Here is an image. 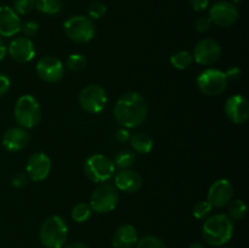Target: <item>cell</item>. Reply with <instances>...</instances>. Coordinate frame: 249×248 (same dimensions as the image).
I'll use <instances>...</instances> for the list:
<instances>
[{
    "label": "cell",
    "instance_id": "obj_1",
    "mask_svg": "<svg viewBox=\"0 0 249 248\" xmlns=\"http://www.w3.org/2000/svg\"><path fill=\"white\" fill-rule=\"evenodd\" d=\"M147 102L139 92H125L117 100L113 116L122 128L131 129L140 125L147 117Z\"/></svg>",
    "mask_w": 249,
    "mask_h": 248
},
{
    "label": "cell",
    "instance_id": "obj_2",
    "mask_svg": "<svg viewBox=\"0 0 249 248\" xmlns=\"http://www.w3.org/2000/svg\"><path fill=\"white\" fill-rule=\"evenodd\" d=\"M233 221L226 214H214L204 221L202 236L208 245L220 247L226 245L233 235Z\"/></svg>",
    "mask_w": 249,
    "mask_h": 248
},
{
    "label": "cell",
    "instance_id": "obj_3",
    "mask_svg": "<svg viewBox=\"0 0 249 248\" xmlns=\"http://www.w3.org/2000/svg\"><path fill=\"white\" fill-rule=\"evenodd\" d=\"M67 236V223L60 215L49 216L39 229V241L45 248H63Z\"/></svg>",
    "mask_w": 249,
    "mask_h": 248
},
{
    "label": "cell",
    "instance_id": "obj_4",
    "mask_svg": "<svg viewBox=\"0 0 249 248\" xmlns=\"http://www.w3.org/2000/svg\"><path fill=\"white\" fill-rule=\"evenodd\" d=\"M14 114L17 124L21 128H34L41 119L40 105L32 95H22L15 105Z\"/></svg>",
    "mask_w": 249,
    "mask_h": 248
},
{
    "label": "cell",
    "instance_id": "obj_5",
    "mask_svg": "<svg viewBox=\"0 0 249 248\" xmlns=\"http://www.w3.org/2000/svg\"><path fill=\"white\" fill-rule=\"evenodd\" d=\"M63 31L71 40L80 44L90 41L96 33L94 21L83 15H74L66 19Z\"/></svg>",
    "mask_w": 249,
    "mask_h": 248
},
{
    "label": "cell",
    "instance_id": "obj_6",
    "mask_svg": "<svg viewBox=\"0 0 249 248\" xmlns=\"http://www.w3.org/2000/svg\"><path fill=\"white\" fill-rule=\"evenodd\" d=\"M84 173L92 182H106L116 173L113 160L104 155H92L85 160Z\"/></svg>",
    "mask_w": 249,
    "mask_h": 248
},
{
    "label": "cell",
    "instance_id": "obj_7",
    "mask_svg": "<svg viewBox=\"0 0 249 248\" xmlns=\"http://www.w3.org/2000/svg\"><path fill=\"white\" fill-rule=\"evenodd\" d=\"M119 202V192L112 184H101L92 191L90 196V207L99 214H106L113 211Z\"/></svg>",
    "mask_w": 249,
    "mask_h": 248
},
{
    "label": "cell",
    "instance_id": "obj_8",
    "mask_svg": "<svg viewBox=\"0 0 249 248\" xmlns=\"http://www.w3.org/2000/svg\"><path fill=\"white\" fill-rule=\"evenodd\" d=\"M228 78L225 73L216 68H208L197 77V87L202 94L207 96H218L228 88Z\"/></svg>",
    "mask_w": 249,
    "mask_h": 248
},
{
    "label": "cell",
    "instance_id": "obj_9",
    "mask_svg": "<svg viewBox=\"0 0 249 248\" xmlns=\"http://www.w3.org/2000/svg\"><path fill=\"white\" fill-rule=\"evenodd\" d=\"M107 92L97 84L87 85L80 91L78 101L80 107L88 113H99L107 105Z\"/></svg>",
    "mask_w": 249,
    "mask_h": 248
},
{
    "label": "cell",
    "instance_id": "obj_10",
    "mask_svg": "<svg viewBox=\"0 0 249 248\" xmlns=\"http://www.w3.org/2000/svg\"><path fill=\"white\" fill-rule=\"evenodd\" d=\"M208 18L212 24H216L219 27L233 26L240 18V11L235 4L226 0L214 2L209 9Z\"/></svg>",
    "mask_w": 249,
    "mask_h": 248
},
{
    "label": "cell",
    "instance_id": "obj_11",
    "mask_svg": "<svg viewBox=\"0 0 249 248\" xmlns=\"http://www.w3.org/2000/svg\"><path fill=\"white\" fill-rule=\"evenodd\" d=\"M221 56V45L212 38H204L195 45L192 57L198 65H214Z\"/></svg>",
    "mask_w": 249,
    "mask_h": 248
},
{
    "label": "cell",
    "instance_id": "obj_12",
    "mask_svg": "<svg viewBox=\"0 0 249 248\" xmlns=\"http://www.w3.org/2000/svg\"><path fill=\"white\" fill-rule=\"evenodd\" d=\"M36 71L39 78L46 83H57L65 75V66L55 56L41 57L36 63Z\"/></svg>",
    "mask_w": 249,
    "mask_h": 248
},
{
    "label": "cell",
    "instance_id": "obj_13",
    "mask_svg": "<svg viewBox=\"0 0 249 248\" xmlns=\"http://www.w3.org/2000/svg\"><path fill=\"white\" fill-rule=\"evenodd\" d=\"M51 170V159L46 153L36 152L28 158L26 167V174L29 180L39 182L49 177Z\"/></svg>",
    "mask_w": 249,
    "mask_h": 248
},
{
    "label": "cell",
    "instance_id": "obj_14",
    "mask_svg": "<svg viewBox=\"0 0 249 248\" xmlns=\"http://www.w3.org/2000/svg\"><path fill=\"white\" fill-rule=\"evenodd\" d=\"M233 187L231 182L226 179H219L212 184L209 187L207 201L211 203L212 207L215 208H223L228 206L232 199Z\"/></svg>",
    "mask_w": 249,
    "mask_h": 248
},
{
    "label": "cell",
    "instance_id": "obj_15",
    "mask_svg": "<svg viewBox=\"0 0 249 248\" xmlns=\"http://www.w3.org/2000/svg\"><path fill=\"white\" fill-rule=\"evenodd\" d=\"M224 111L233 124H245L249 118V104L242 95H233L229 97L225 102Z\"/></svg>",
    "mask_w": 249,
    "mask_h": 248
},
{
    "label": "cell",
    "instance_id": "obj_16",
    "mask_svg": "<svg viewBox=\"0 0 249 248\" xmlns=\"http://www.w3.org/2000/svg\"><path fill=\"white\" fill-rule=\"evenodd\" d=\"M10 57L18 63H27L36 56V46L32 39L26 36H17L7 46Z\"/></svg>",
    "mask_w": 249,
    "mask_h": 248
},
{
    "label": "cell",
    "instance_id": "obj_17",
    "mask_svg": "<svg viewBox=\"0 0 249 248\" xmlns=\"http://www.w3.org/2000/svg\"><path fill=\"white\" fill-rule=\"evenodd\" d=\"M114 186L124 194H134L142 186V177L133 169H121L114 175Z\"/></svg>",
    "mask_w": 249,
    "mask_h": 248
},
{
    "label": "cell",
    "instance_id": "obj_18",
    "mask_svg": "<svg viewBox=\"0 0 249 248\" xmlns=\"http://www.w3.org/2000/svg\"><path fill=\"white\" fill-rule=\"evenodd\" d=\"M1 143L9 152H18L27 147L29 143V134L21 126H14L6 130L2 135Z\"/></svg>",
    "mask_w": 249,
    "mask_h": 248
},
{
    "label": "cell",
    "instance_id": "obj_19",
    "mask_svg": "<svg viewBox=\"0 0 249 248\" xmlns=\"http://www.w3.org/2000/svg\"><path fill=\"white\" fill-rule=\"evenodd\" d=\"M22 21L10 6H0V36L16 35L21 32Z\"/></svg>",
    "mask_w": 249,
    "mask_h": 248
},
{
    "label": "cell",
    "instance_id": "obj_20",
    "mask_svg": "<svg viewBox=\"0 0 249 248\" xmlns=\"http://www.w3.org/2000/svg\"><path fill=\"white\" fill-rule=\"evenodd\" d=\"M138 231L130 224L121 225L112 237L113 248H134L138 243Z\"/></svg>",
    "mask_w": 249,
    "mask_h": 248
},
{
    "label": "cell",
    "instance_id": "obj_21",
    "mask_svg": "<svg viewBox=\"0 0 249 248\" xmlns=\"http://www.w3.org/2000/svg\"><path fill=\"white\" fill-rule=\"evenodd\" d=\"M130 145L133 151L140 155H147L153 147V139L145 131L135 133L130 135Z\"/></svg>",
    "mask_w": 249,
    "mask_h": 248
},
{
    "label": "cell",
    "instance_id": "obj_22",
    "mask_svg": "<svg viewBox=\"0 0 249 248\" xmlns=\"http://www.w3.org/2000/svg\"><path fill=\"white\" fill-rule=\"evenodd\" d=\"M192 62H194L192 53H189L187 50L177 51V53L170 56V63L177 70H186L192 65Z\"/></svg>",
    "mask_w": 249,
    "mask_h": 248
},
{
    "label": "cell",
    "instance_id": "obj_23",
    "mask_svg": "<svg viewBox=\"0 0 249 248\" xmlns=\"http://www.w3.org/2000/svg\"><path fill=\"white\" fill-rule=\"evenodd\" d=\"M34 7L44 15H57L62 10V0H36Z\"/></svg>",
    "mask_w": 249,
    "mask_h": 248
},
{
    "label": "cell",
    "instance_id": "obj_24",
    "mask_svg": "<svg viewBox=\"0 0 249 248\" xmlns=\"http://www.w3.org/2000/svg\"><path fill=\"white\" fill-rule=\"evenodd\" d=\"M136 160V155L131 150H121L114 157V165L119 169H130Z\"/></svg>",
    "mask_w": 249,
    "mask_h": 248
},
{
    "label": "cell",
    "instance_id": "obj_25",
    "mask_svg": "<svg viewBox=\"0 0 249 248\" xmlns=\"http://www.w3.org/2000/svg\"><path fill=\"white\" fill-rule=\"evenodd\" d=\"M92 213V209L90 207V204L84 203V202H80V203H77L72 208V212H71V216H72L73 220L75 223H85L90 219Z\"/></svg>",
    "mask_w": 249,
    "mask_h": 248
},
{
    "label": "cell",
    "instance_id": "obj_26",
    "mask_svg": "<svg viewBox=\"0 0 249 248\" xmlns=\"http://www.w3.org/2000/svg\"><path fill=\"white\" fill-rule=\"evenodd\" d=\"M87 58L82 53H72V55L68 56L67 61H66V66H67L68 70L75 73L83 72L85 67H87Z\"/></svg>",
    "mask_w": 249,
    "mask_h": 248
},
{
    "label": "cell",
    "instance_id": "obj_27",
    "mask_svg": "<svg viewBox=\"0 0 249 248\" xmlns=\"http://www.w3.org/2000/svg\"><path fill=\"white\" fill-rule=\"evenodd\" d=\"M247 214V206L242 199H235L229 206V218L231 220H241Z\"/></svg>",
    "mask_w": 249,
    "mask_h": 248
},
{
    "label": "cell",
    "instance_id": "obj_28",
    "mask_svg": "<svg viewBox=\"0 0 249 248\" xmlns=\"http://www.w3.org/2000/svg\"><path fill=\"white\" fill-rule=\"evenodd\" d=\"M135 248H167V246L157 236L147 235L138 240Z\"/></svg>",
    "mask_w": 249,
    "mask_h": 248
},
{
    "label": "cell",
    "instance_id": "obj_29",
    "mask_svg": "<svg viewBox=\"0 0 249 248\" xmlns=\"http://www.w3.org/2000/svg\"><path fill=\"white\" fill-rule=\"evenodd\" d=\"M107 7L102 1H92L88 6V17L90 19H100L106 15Z\"/></svg>",
    "mask_w": 249,
    "mask_h": 248
},
{
    "label": "cell",
    "instance_id": "obj_30",
    "mask_svg": "<svg viewBox=\"0 0 249 248\" xmlns=\"http://www.w3.org/2000/svg\"><path fill=\"white\" fill-rule=\"evenodd\" d=\"M36 6V0H14V11L17 15H27Z\"/></svg>",
    "mask_w": 249,
    "mask_h": 248
},
{
    "label": "cell",
    "instance_id": "obj_31",
    "mask_svg": "<svg viewBox=\"0 0 249 248\" xmlns=\"http://www.w3.org/2000/svg\"><path fill=\"white\" fill-rule=\"evenodd\" d=\"M212 209H213V207H212L211 203L206 199V201L197 202V203L195 204L194 212H192V213H194L195 218L204 219L206 216H208L209 214H211Z\"/></svg>",
    "mask_w": 249,
    "mask_h": 248
},
{
    "label": "cell",
    "instance_id": "obj_32",
    "mask_svg": "<svg viewBox=\"0 0 249 248\" xmlns=\"http://www.w3.org/2000/svg\"><path fill=\"white\" fill-rule=\"evenodd\" d=\"M39 31V26L36 21H32V19H28V21L23 22L21 24V32L23 33V36L26 38H33L38 34Z\"/></svg>",
    "mask_w": 249,
    "mask_h": 248
},
{
    "label": "cell",
    "instance_id": "obj_33",
    "mask_svg": "<svg viewBox=\"0 0 249 248\" xmlns=\"http://www.w3.org/2000/svg\"><path fill=\"white\" fill-rule=\"evenodd\" d=\"M28 177H27L26 173L23 172H18L12 177L11 179V184L12 186L16 187V189H22V187L26 186L28 184Z\"/></svg>",
    "mask_w": 249,
    "mask_h": 248
},
{
    "label": "cell",
    "instance_id": "obj_34",
    "mask_svg": "<svg viewBox=\"0 0 249 248\" xmlns=\"http://www.w3.org/2000/svg\"><path fill=\"white\" fill-rule=\"evenodd\" d=\"M212 22L208 17H198L195 22V29H196L198 33H206L211 29Z\"/></svg>",
    "mask_w": 249,
    "mask_h": 248
},
{
    "label": "cell",
    "instance_id": "obj_35",
    "mask_svg": "<svg viewBox=\"0 0 249 248\" xmlns=\"http://www.w3.org/2000/svg\"><path fill=\"white\" fill-rule=\"evenodd\" d=\"M189 4L195 11H206L209 6V0H189Z\"/></svg>",
    "mask_w": 249,
    "mask_h": 248
},
{
    "label": "cell",
    "instance_id": "obj_36",
    "mask_svg": "<svg viewBox=\"0 0 249 248\" xmlns=\"http://www.w3.org/2000/svg\"><path fill=\"white\" fill-rule=\"evenodd\" d=\"M224 73H225L228 80H237L241 78L242 71H241L240 67H237V66H231V67H229L228 70H226V72Z\"/></svg>",
    "mask_w": 249,
    "mask_h": 248
},
{
    "label": "cell",
    "instance_id": "obj_37",
    "mask_svg": "<svg viewBox=\"0 0 249 248\" xmlns=\"http://www.w3.org/2000/svg\"><path fill=\"white\" fill-rule=\"evenodd\" d=\"M10 85H11V83H10L9 77L4 73H0V97L4 96L9 91Z\"/></svg>",
    "mask_w": 249,
    "mask_h": 248
},
{
    "label": "cell",
    "instance_id": "obj_38",
    "mask_svg": "<svg viewBox=\"0 0 249 248\" xmlns=\"http://www.w3.org/2000/svg\"><path fill=\"white\" fill-rule=\"evenodd\" d=\"M116 138H117V140L119 141V142H126V141L130 139V133H129L128 129H126V128H122V129H119L118 131H117Z\"/></svg>",
    "mask_w": 249,
    "mask_h": 248
},
{
    "label": "cell",
    "instance_id": "obj_39",
    "mask_svg": "<svg viewBox=\"0 0 249 248\" xmlns=\"http://www.w3.org/2000/svg\"><path fill=\"white\" fill-rule=\"evenodd\" d=\"M6 53H7L6 45H5L4 40H2L1 36H0V62L4 60V57L6 56Z\"/></svg>",
    "mask_w": 249,
    "mask_h": 248
},
{
    "label": "cell",
    "instance_id": "obj_40",
    "mask_svg": "<svg viewBox=\"0 0 249 248\" xmlns=\"http://www.w3.org/2000/svg\"><path fill=\"white\" fill-rule=\"evenodd\" d=\"M65 248H89V246L85 245L83 242H72V243H68V245L63 246Z\"/></svg>",
    "mask_w": 249,
    "mask_h": 248
},
{
    "label": "cell",
    "instance_id": "obj_41",
    "mask_svg": "<svg viewBox=\"0 0 249 248\" xmlns=\"http://www.w3.org/2000/svg\"><path fill=\"white\" fill-rule=\"evenodd\" d=\"M189 248H204V246L199 242H195L192 245H190Z\"/></svg>",
    "mask_w": 249,
    "mask_h": 248
}]
</instances>
